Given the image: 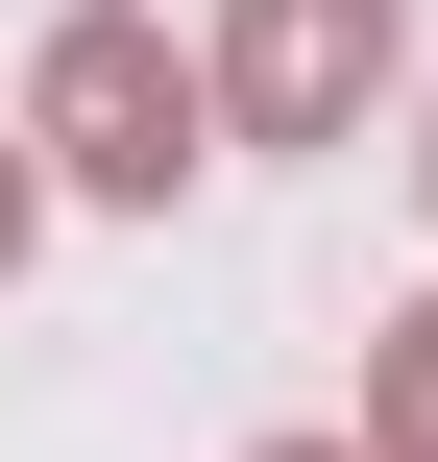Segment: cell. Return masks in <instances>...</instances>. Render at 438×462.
<instances>
[{
    "label": "cell",
    "mask_w": 438,
    "mask_h": 462,
    "mask_svg": "<svg viewBox=\"0 0 438 462\" xmlns=\"http://www.w3.org/2000/svg\"><path fill=\"white\" fill-rule=\"evenodd\" d=\"M195 122H219V73H171V24H122V0H73L49 73H24V146H49L73 195H171Z\"/></svg>",
    "instance_id": "cell-1"
},
{
    "label": "cell",
    "mask_w": 438,
    "mask_h": 462,
    "mask_svg": "<svg viewBox=\"0 0 438 462\" xmlns=\"http://www.w3.org/2000/svg\"><path fill=\"white\" fill-rule=\"evenodd\" d=\"M390 73V0H219V122L244 146H341Z\"/></svg>",
    "instance_id": "cell-2"
},
{
    "label": "cell",
    "mask_w": 438,
    "mask_h": 462,
    "mask_svg": "<svg viewBox=\"0 0 438 462\" xmlns=\"http://www.w3.org/2000/svg\"><path fill=\"white\" fill-rule=\"evenodd\" d=\"M366 462H438V317L366 341Z\"/></svg>",
    "instance_id": "cell-3"
},
{
    "label": "cell",
    "mask_w": 438,
    "mask_h": 462,
    "mask_svg": "<svg viewBox=\"0 0 438 462\" xmlns=\"http://www.w3.org/2000/svg\"><path fill=\"white\" fill-rule=\"evenodd\" d=\"M24 219H49V171H24V146H0V268H24Z\"/></svg>",
    "instance_id": "cell-4"
},
{
    "label": "cell",
    "mask_w": 438,
    "mask_h": 462,
    "mask_svg": "<svg viewBox=\"0 0 438 462\" xmlns=\"http://www.w3.org/2000/svg\"><path fill=\"white\" fill-rule=\"evenodd\" d=\"M268 462H366V439H268Z\"/></svg>",
    "instance_id": "cell-5"
}]
</instances>
